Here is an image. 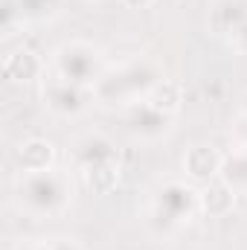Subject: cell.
Listing matches in <instances>:
<instances>
[{"label":"cell","mask_w":247,"mask_h":250,"mask_svg":"<svg viewBox=\"0 0 247 250\" xmlns=\"http://www.w3.org/2000/svg\"><path fill=\"white\" fill-rule=\"evenodd\" d=\"M23 198L32 209L38 212H53L64 204V184L62 178L50 175V172H35L26 187H23Z\"/></svg>","instance_id":"cell-1"},{"label":"cell","mask_w":247,"mask_h":250,"mask_svg":"<svg viewBox=\"0 0 247 250\" xmlns=\"http://www.w3.org/2000/svg\"><path fill=\"white\" fill-rule=\"evenodd\" d=\"M62 79L73 84H87L96 76V53L87 47H67L59 59Z\"/></svg>","instance_id":"cell-2"},{"label":"cell","mask_w":247,"mask_h":250,"mask_svg":"<svg viewBox=\"0 0 247 250\" xmlns=\"http://www.w3.org/2000/svg\"><path fill=\"white\" fill-rule=\"evenodd\" d=\"M192 207H195V198L181 184H172V187H166L160 192V212L169 221H184V218H189Z\"/></svg>","instance_id":"cell-3"},{"label":"cell","mask_w":247,"mask_h":250,"mask_svg":"<svg viewBox=\"0 0 247 250\" xmlns=\"http://www.w3.org/2000/svg\"><path fill=\"white\" fill-rule=\"evenodd\" d=\"M247 21V3L245 0H221L215 6V23L224 32H236Z\"/></svg>","instance_id":"cell-4"},{"label":"cell","mask_w":247,"mask_h":250,"mask_svg":"<svg viewBox=\"0 0 247 250\" xmlns=\"http://www.w3.org/2000/svg\"><path fill=\"white\" fill-rule=\"evenodd\" d=\"M50 105L62 114H73L82 108V90L73 82H59L50 87Z\"/></svg>","instance_id":"cell-5"},{"label":"cell","mask_w":247,"mask_h":250,"mask_svg":"<svg viewBox=\"0 0 247 250\" xmlns=\"http://www.w3.org/2000/svg\"><path fill=\"white\" fill-rule=\"evenodd\" d=\"M131 123H134V131H140V134H160L166 128V114L154 105H140L134 111Z\"/></svg>","instance_id":"cell-6"},{"label":"cell","mask_w":247,"mask_h":250,"mask_svg":"<svg viewBox=\"0 0 247 250\" xmlns=\"http://www.w3.org/2000/svg\"><path fill=\"white\" fill-rule=\"evenodd\" d=\"M50 157H53V146L50 143H26V146H21V163L29 172H44Z\"/></svg>","instance_id":"cell-7"},{"label":"cell","mask_w":247,"mask_h":250,"mask_svg":"<svg viewBox=\"0 0 247 250\" xmlns=\"http://www.w3.org/2000/svg\"><path fill=\"white\" fill-rule=\"evenodd\" d=\"M186 166H189V172H192L195 178H206V175L215 172V154L201 146V148H195V151L186 157Z\"/></svg>","instance_id":"cell-8"},{"label":"cell","mask_w":247,"mask_h":250,"mask_svg":"<svg viewBox=\"0 0 247 250\" xmlns=\"http://www.w3.org/2000/svg\"><path fill=\"white\" fill-rule=\"evenodd\" d=\"M224 181L233 189H247V154H236L224 163Z\"/></svg>","instance_id":"cell-9"},{"label":"cell","mask_w":247,"mask_h":250,"mask_svg":"<svg viewBox=\"0 0 247 250\" xmlns=\"http://www.w3.org/2000/svg\"><path fill=\"white\" fill-rule=\"evenodd\" d=\"M56 3L59 0H21V9H26V12H50V9H56Z\"/></svg>","instance_id":"cell-10"},{"label":"cell","mask_w":247,"mask_h":250,"mask_svg":"<svg viewBox=\"0 0 247 250\" xmlns=\"http://www.w3.org/2000/svg\"><path fill=\"white\" fill-rule=\"evenodd\" d=\"M233 35H236V41H239V44H242V47L247 50V21L242 23V26H239V29H236V32H233Z\"/></svg>","instance_id":"cell-11"},{"label":"cell","mask_w":247,"mask_h":250,"mask_svg":"<svg viewBox=\"0 0 247 250\" xmlns=\"http://www.w3.org/2000/svg\"><path fill=\"white\" fill-rule=\"evenodd\" d=\"M128 3H131V6H145L148 0H128Z\"/></svg>","instance_id":"cell-12"}]
</instances>
